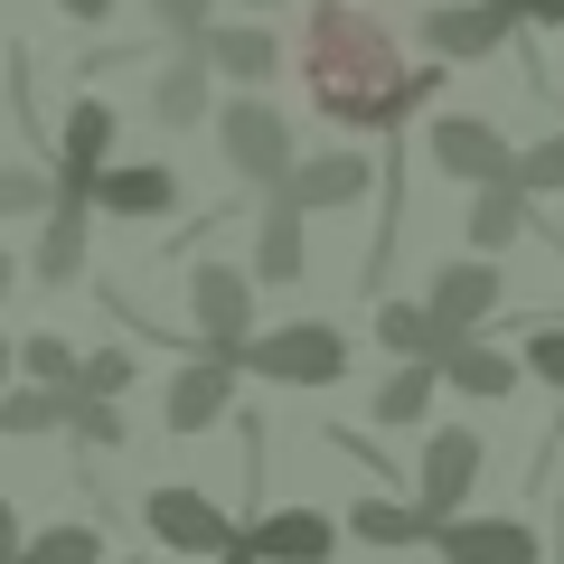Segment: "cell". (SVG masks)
Returning <instances> with one entry per match:
<instances>
[{"mask_svg": "<svg viewBox=\"0 0 564 564\" xmlns=\"http://www.w3.org/2000/svg\"><path fill=\"white\" fill-rule=\"evenodd\" d=\"M254 292L263 282L245 263H198L188 273V339H198V358H245V339H254Z\"/></svg>", "mask_w": 564, "mask_h": 564, "instance_id": "cell-5", "label": "cell"}, {"mask_svg": "<svg viewBox=\"0 0 564 564\" xmlns=\"http://www.w3.org/2000/svg\"><path fill=\"white\" fill-rule=\"evenodd\" d=\"M66 433H76L85 452H122V404H113V395H85V386H76V423H66Z\"/></svg>", "mask_w": 564, "mask_h": 564, "instance_id": "cell-30", "label": "cell"}, {"mask_svg": "<svg viewBox=\"0 0 564 564\" xmlns=\"http://www.w3.org/2000/svg\"><path fill=\"white\" fill-rule=\"evenodd\" d=\"M339 527H348L358 545H433V518H423L414 499H377V489H367V499L348 508Z\"/></svg>", "mask_w": 564, "mask_h": 564, "instance_id": "cell-25", "label": "cell"}, {"mask_svg": "<svg viewBox=\"0 0 564 564\" xmlns=\"http://www.w3.org/2000/svg\"><path fill=\"white\" fill-rule=\"evenodd\" d=\"M151 20H161L180 47H198L207 29H217V0H151Z\"/></svg>", "mask_w": 564, "mask_h": 564, "instance_id": "cell-32", "label": "cell"}, {"mask_svg": "<svg viewBox=\"0 0 564 564\" xmlns=\"http://www.w3.org/2000/svg\"><path fill=\"white\" fill-rule=\"evenodd\" d=\"M236 386H245L236 358H188L180 377H170V395H161V423L180 433V443L188 433H217V423L236 414Z\"/></svg>", "mask_w": 564, "mask_h": 564, "instance_id": "cell-10", "label": "cell"}, {"mask_svg": "<svg viewBox=\"0 0 564 564\" xmlns=\"http://www.w3.org/2000/svg\"><path fill=\"white\" fill-rule=\"evenodd\" d=\"M217 564H263V555H254V545H226V555H217Z\"/></svg>", "mask_w": 564, "mask_h": 564, "instance_id": "cell-39", "label": "cell"}, {"mask_svg": "<svg viewBox=\"0 0 564 564\" xmlns=\"http://www.w3.org/2000/svg\"><path fill=\"white\" fill-rule=\"evenodd\" d=\"M518 358H527V377H536L545 395H564V321H536V329H527V348H518Z\"/></svg>", "mask_w": 564, "mask_h": 564, "instance_id": "cell-31", "label": "cell"}, {"mask_svg": "<svg viewBox=\"0 0 564 564\" xmlns=\"http://www.w3.org/2000/svg\"><path fill=\"white\" fill-rule=\"evenodd\" d=\"M480 470H489L480 423H433V433H423V462H414V508H423L433 527L470 518V489H480Z\"/></svg>", "mask_w": 564, "mask_h": 564, "instance_id": "cell-4", "label": "cell"}, {"mask_svg": "<svg viewBox=\"0 0 564 564\" xmlns=\"http://www.w3.org/2000/svg\"><path fill=\"white\" fill-rule=\"evenodd\" d=\"M367 329H377V348H386L395 367H404V358H433V367H443L452 348H462V329H452L433 302H377V321H367Z\"/></svg>", "mask_w": 564, "mask_h": 564, "instance_id": "cell-18", "label": "cell"}, {"mask_svg": "<svg viewBox=\"0 0 564 564\" xmlns=\"http://www.w3.org/2000/svg\"><path fill=\"white\" fill-rule=\"evenodd\" d=\"M236 367H245V377H263V386H339L348 377V329H329V321L254 329Z\"/></svg>", "mask_w": 564, "mask_h": 564, "instance_id": "cell-3", "label": "cell"}, {"mask_svg": "<svg viewBox=\"0 0 564 564\" xmlns=\"http://www.w3.org/2000/svg\"><path fill=\"white\" fill-rule=\"evenodd\" d=\"M518 377H527V358H518V348H499L489 329H480V339H462V348L443 358V386H452V395H480V404L518 395Z\"/></svg>", "mask_w": 564, "mask_h": 564, "instance_id": "cell-20", "label": "cell"}, {"mask_svg": "<svg viewBox=\"0 0 564 564\" xmlns=\"http://www.w3.org/2000/svg\"><path fill=\"white\" fill-rule=\"evenodd\" d=\"M217 151H226V170H236L245 188H263V198L302 170V151H292V113L263 104V95H226L217 104Z\"/></svg>", "mask_w": 564, "mask_h": 564, "instance_id": "cell-2", "label": "cell"}, {"mask_svg": "<svg viewBox=\"0 0 564 564\" xmlns=\"http://www.w3.org/2000/svg\"><path fill=\"white\" fill-rule=\"evenodd\" d=\"M20 386V339H0V395Z\"/></svg>", "mask_w": 564, "mask_h": 564, "instance_id": "cell-37", "label": "cell"}, {"mask_svg": "<svg viewBox=\"0 0 564 564\" xmlns=\"http://www.w3.org/2000/svg\"><path fill=\"white\" fill-rule=\"evenodd\" d=\"M339 536H348V527L329 518V508H263V518L245 527V545H254L263 564H329Z\"/></svg>", "mask_w": 564, "mask_h": 564, "instance_id": "cell-15", "label": "cell"}, {"mask_svg": "<svg viewBox=\"0 0 564 564\" xmlns=\"http://www.w3.org/2000/svg\"><path fill=\"white\" fill-rule=\"evenodd\" d=\"M57 207V170H29V161H0V217H29L39 226Z\"/></svg>", "mask_w": 564, "mask_h": 564, "instance_id": "cell-27", "label": "cell"}, {"mask_svg": "<svg viewBox=\"0 0 564 564\" xmlns=\"http://www.w3.org/2000/svg\"><path fill=\"white\" fill-rule=\"evenodd\" d=\"M0 113H10V85H0Z\"/></svg>", "mask_w": 564, "mask_h": 564, "instance_id": "cell-41", "label": "cell"}, {"mask_svg": "<svg viewBox=\"0 0 564 564\" xmlns=\"http://www.w3.org/2000/svg\"><path fill=\"white\" fill-rule=\"evenodd\" d=\"M10 292H20V254H10V245H0V302H10Z\"/></svg>", "mask_w": 564, "mask_h": 564, "instance_id": "cell-38", "label": "cell"}, {"mask_svg": "<svg viewBox=\"0 0 564 564\" xmlns=\"http://www.w3.org/2000/svg\"><path fill=\"white\" fill-rule=\"evenodd\" d=\"M76 386H85V395H122V386H132V348H95Z\"/></svg>", "mask_w": 564, "mask_h": 564, "instance_id": "cell-33", "label": "cell"}, {"mask_svg": "<svg viewBox=\"0 0 564 564\" xmlns=\"http://www.w3.org/2000/svg\"><path fill=\"white\" fill-rule=\"evenodd\" d=\"M66 423H76V386H10V395H0V433H10V443H29V433H66Z\"/></svg>", "mask_w": 564, "mask_h": 564, "instance_id": "cell-24", "label": "cell"}, {"mask_svg": "<svg viewBox=\"0 0 564 564\" xmlns=\"http://www.w3.org/2000/svg\"><path fill=\"white\" fill-rule=\"evenodd\" d=\"M141 527H151V545H170V555H207L217 564L226 545H245V527L226 518L217 499H207V489H141Z\"/></svg>", "mask_w": 564, "mask_h": 564, "instance_id": "cell-7", "label": "cell"}, {"mask_svg": "<svg viewBox=\"0 0 564 564\" xmlns=\"http://www.w3.org/2000/svg\"><path fill=\"white\" fill-rule=\"evenodd\" d=\"M20 377H29V386H76L85 358H76L66 339H47V329H39V339H20Z\"/></svg>", "mask_w": 564, "mask_h": 564, "instance_id": "cell-29", "label": "cell"}, {"mask_svg": "<svg viewBox=\"0 0 564 564\" xmlns=\"http://www.w3.org/2000/svg\"><path fill=\"white\" fill-rule=\"evenodd\" d=\"M245 10H292V0H245Z\"/></svg>", "mask_w": 564, "mask_h": 564, "instance_id": "cell-40", "label": "cell"}, {"mask_svg": "<svg viewBox=\"0 0 564 564\" xmlns=\"http://www.w3.org/2000/svg\"><path fill=\"white\" fill-rule=\"evenodd\" d=\"M20 564H104V527L57 518V527H39V536H29V555H20Z\"/></svg>", "mask_w": 564, "mask_h": 564, "instance_id": "cell-26", "label": "cell"}, {"mask_svg": "<svg viewBox=\"0 0 564 564\" xmlns=\"http://www.w3.org/2000/svg\"><path fill=\"white\" fill-rule=\"evenodd\" d=\"M527 226H536V198H527L518 180H499V188H470V226H462V236H470V254H489V263H499L508 245L527 236Z\"/></svg>", "mask_w": 564, "mask_h": 564, "instance_id": "cell-21", "label": "cell"}, {"mask_svg": "<svg viewBox=\"0 0 564 564\" xmlns=\"http://www.w3.org/2000/svg\"><path fill=\"white\" fill-rule=\"evenodd\" d=\"M518 29H527V20L508 10V0H433V10H423V57L480 66V57H499Z\"/></svg>", "mask_w": 564, "mask_h": 564, "instance_id": "cell-8", "label": "cell"}, {"mask_svg": "<svg viewBox=\"0 0 564 564\" xmlns=\"http://www.w3.org/2000/svg\"><path fill=\"white\" fill-rule=\"evenodd\" d=\"M433 395H443V367H433V358H404V367H386V377H377V395H367V423L404 433V423L433 414Z\"/></svg>", "mask_w": 564, "mask_h": 564, "instance_id": "cell-23", "label": "cell"}, {"mask_svg": "<svg viewBox=\"0 0 564 564\" xmlns=\"http://www.w3.org/2000/svg\"><path fill=\"white\" fill-rule=\"evenodd\" d=\"M217 113V66H207V47H180V57L151 76V122H170V132H188V122Z\"/></svg>", "mask_w": 564, "mask_h": 564, "instance_id": "cell-17", "label": "cell"}, {"mask_svg": "<svg viewBox=\"0 0 564 564\" xmlns=\"http://www.w3.org/2000/svg\"><path fill=\"white\" fill-rule=\"evenodd\" d=\"M20 555H29V527H20V508L0 499V564H20Z\"/></svg>", "mask_w": 564, "mask_h": 564, "instance_id": "cell-34", "label": "cell"}, {"mask_svg": "<svg viewBox=\"0 0 564 564\" xmlns=\"http://www.w3.org/2000/svg\"><path fill=\"white\" fill-rule=\"evenodd\" d=\"M302 85L339 132H404L443 95V57L404 66L395 29L367 20V0H311L302 20Z\"/></svg>", "mask_w": 564, "mask_h": 564, "instance_id": "cell-1", "label": "cell"}, {"mask_svg": "<svg viewBox=\"0 0 564 564\" xmlns=\"http://www.w3.org/2000/svg\"><path fill=\"white\" fill-rule=\"evenodd\" d=\"M423 161L443 170V180H462V188L518 180V151H508V132L489 113H433V122H423Z\"/></svg>", "mask_w": 564, "mask_h": 564, "instance_id": "cell-6", "label": "cell"}, {"mask_svg": "<svg viewBox=\"0 0 564 564\" xmlns=\"http://www.w3.org/2000/svg\"><path fill=\"white\" fill-rule=\"evenodd\" d=\"M198 47H207V66H217L226 85H245V95H254V85H273V66H282V39H273L263 20H217Z\"/></svg>", "mask_w": 564, "mask_h": 564, "instance_id": "cell-19", "label": "cell"}, {"mask_svg": "<svg viewBox=\"0 0 564 564\" xmlns=\"http://www.w3.org/2000/svg\"><path fill=\"white\" fill-rule=\"evenodd\" d=\"M85 226H95V207H85V198H57V207L39 217L29 273H39V282H76V273H85Z\"/></svg>", "mask_w": 564, "mask_h": 564, "instance_id": "cell-22", "label": "cell"}, {"mask_svg": "<svg viewBox=\"0 0 564 564\" xmlns=\"http://www.w3.org/2000/svg\"><path fill=\"white\" fill-rule=\"evenodd\" d=\"M433 555L443 564H545V536L527 518H452L433 527Z\"/></svg>", "mask_w": 564, "mask_h": 564, "instance_id": "cell-14", "label": "cell"}, {"mask_svg": "<svg viewBox=\"0 0 564 564\" xmlns=\"http://www.w3.org/2000/svg\"><path fill=\"white\" fill-rule=\"evenodd\" d=\"M423 302L443 311V321L462 329V339H480V329L508 311V273H499L489 254H452L443 273H433V292H423Z\"/></svg>", "mask_w": 564, "mask_h": 564, "instance_id": "cell-11", "label": "cell"}, {"mask_svg": "<svg viewBox=\"0 0 564 564\" xmlns=\"http://www.w3.org/2000/svg\"><path fill=\"white\" fill-rule=\"evenodd\" d=\"M170 207H180V170L170 161H113L95 180V217H113V226H161Z\"/></svg>", "mask_w": 564, "mask_h": 564, "instance_id": "cell-13", "label": "cell"}, {"mask_svg": "<svg viewBox=\"0 0 564 564\" xmlns=\"http://www.w3.org/2000/svg\"><path fill=\"white\" fill-rule=\"evenodd\" d=\"M367 188H386V170L367 161V151H311V161L282 180V198L302 207V217H339V207H358Z\"/></svg>", "mask_w": 564, "mask_h": 564, "instance_id": "cell-12", "label": "cell"}, {"mask_svg": "<svg viewBox=\"0 0 564 564\" xmlns=\"http://www.w3.org/2000/svg\"><path fill=\"white\" fill-rule=\"evenodd\" d=\"M66 20H113V0H57Z\"/></svg>", "mask_w": 564, "mask_h": 564, "instance_id": "cell-36", "label": "cell"}, {"mask_svg": "<svg viewBox=\"0 0 564 564\" xmlns=\"http://www.w3.org/2000/svg\"><path fill=\"white\" fill-rule=\"evenodd\" d=\"M508 10H518L527 29H564V0H508Z\"/></svg>", "mask_w": 564, "mask_h": 564, "instance_id": "cell-35", "label": "cell"}, {"mask_svg": "<svg viewBox=\"0 0 564 564\" xmlns=\"http://www.w3.org/2000/svg\"><path fill=\"white\" fill-rule=\"evenodd\" d=\"M302 207H292V198H282V188H273V198H263V217H254V263H245V273H254L263 282V292H282V282H302L311 273V245H302Z\"/></svg>", "mask_w": 564, "mask_h": 564, "instance_id": "cell-16", "label": "cell"}, {"mask_svg": "<svg viewBox=\"0 0 564 564\" xmlns=\"http://www.w3.org/2000/svg\"><path fill=\"white\" fill-rule=\"evenodd\" d=\"M518 188H527V198H564V132H545V141H527V151H518Z\"/></svg>", "mask_w": 564, "mask_h": 564, "instance_id": "cell-28", "label": "cell"}, {"mask_svg": "<svg viewBox=\"0 0 564 564\" xmlns=\"http://www.w3.org/2000/svg\"><path fill=\"white\" fill-rule=\"evenodd\" d=\"M113 132H122L113 104H104V95H76V113H66V132H57V161H47V170H57V198H85V207H95V180L113 170Z\"/></svg>", "mask_w": 564, "mask_h": 564, "instance_id": "cell-9", "label": "cell"}]
</instances>
